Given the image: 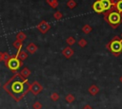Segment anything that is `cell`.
Listing matches in <instances>:
<instances>
[{"instance_id":"cell-1","label":"cell","mask_w":122,"mask_h":109,"mask_svg":"<svg viewBox=\"0 0 122 109\" xmlns=\"http://www.w3.org/2000/svg\"><path fill=\"white\" fill-rule=\"evenodd\" d=\"M30 86L27 79H24L20 74H15L5 84L4 88L15 100H20L30 91Z\"/></svg>"},{"instance_id":"cell-2","label":"cell","mask_w":122,"mask_h":109,"mask_svg":"<svg viewBox=\"0 0 122 109\" xmlns=\"http://www.w3.org/2000/svg\"><path fill=\"white\" fill-rule=\"evenodd\" d=\"M108 48L112 52L113 55L118 56L122 52V39L114 38L108 45Z\"/></svg>"},{"instance_id":"cell-3","label":"cell","mask_w":122,"mask_h":109,"mask_svg":"<svg viewBox=\"0 0 122 109\" xmlns=\"http://www.w3.org/2000/svg\"><path fill=\"white\" fill-rule=\"evenodd\" d=\"M106 19L108 21V23L110 25H112V27H116L117 25H119L122 21V17L120 12L118 11H112L110 13H108V15L106 16Z\"/></svg>"},{"instance_id":"cell-4","label":"cell","mask_w":122,"mask_h":109,"mask_svg":"<svg viewBox=\"0 0 122 109\" xmlns=\"http://www.w3.org/2000/svg\"><path fill=\"white\" fill-rule=\"evenodd\" d=\"M21 62H22V61L19 60V58H18V56H17V54H16L14 57H10V58L8 60V62L5 63V64H6V65L9 67V69H10L11 71H16V70H18L19 67L22 65V63H21Z\"/></svg>"},{"instance_id":"cell-5","label":"cell","mask_w":122,"mask_h":109,"mask_svg":"<svg viewBox=\"0 0 122 109\" xmlns=\"http://www.w3.org/2000/svg\"><path fill=\"white\" fill-rule=\"evenodd\" d=\"M42 90H43V87H42V85H41L37 81H34L32 83H30V91L33 95H38Z\"/></svg>"},{"instance_id":"cell-6","label":"cell","mask_w":122,"mask_h":109,"mask_svg":"<svg viewBox=\"0 0 122 109\" xmlns=\"http://www.w3.org/2000/svg\"><path fill=\"white\" fill-rule=\"evenodd\" d=\"M92 9H93V10L95 12H98V13H102V12L105 11L104 9H103V7H102V5H101V3H100V0H97V1H95L93 3Z\"/></svg>"},{"instance_id":"cell-7","label":"cell","mask_w":122,"mask_h":109,"mask_svg":"<svg viewBox=\"0 0 122 109\" xmlns=\"http://www.w3.org/2000/svg\"><path fill=\"white\" fill-rule=\"evenodd\" d=\"M37 27H38V29H39L42 33H45V32H47V31L50 29V25H49L47 22L42 21V22L37 26Z\"/></svg>"},{"instance_id":"cell-8","label":"cell","mask_w":122,"mask_h":109,"mask_svg":"<svg viewBox=\"0 0 122 109\" xmlns=\"http://www.w3.org/2000/svg\"><path fill=\"white\" fill-rule=\"evenodd\" d=\"M100 3L104 9V10H108L112 8V2L111 0H100Z\"/></svg>"},{"instance_id":"cell-9","label":"cell","mask_w":122,"mask_h":109,"mask_svg":"<svg viewBox=\"0 0 122 109\" xmlns=\"http://www.w3.org/2000/svg\"><path fill=\"white\" fill-rule=\"evenodd\" d=\"M17 56H18V58H19V60L20 61H25V60H27V58H28V54H27V52L26 51H23V50H21V49H18V51H17Z\"/></svg>"},{"instance_id":"cell-10","label":"cell","mask_w":122,"mask_h":109,"mask_svg":"<svg viewBox=\"0 0 122 109\" xmlns=\"http://www.w3.org/2000/svg\"><path fill=\"white\" fill-rule=\"evenodd\" d=\"M98 92H99V87H98L97 85L92 84V85H91V86L89 87V93H90L91 95L95 96L96 94H98Z\"/></svg>"},{"instance_id":"cell-11","label":"cell","mask_w":122,"mask_h":109,"mask_svg":"<svg viewBox=\"0 0 122 109\" xmlns=\"http://www.w3.org/2000/svg\"><path fill=\"white\" fill-rule=\"evenodd\" d=\"M72 54H73V50L71 48V47H66V48H64L63 49V55L66 57V58H71V56H72Z\"/></svg>"},{"instance_id":"cell-12","label":"cell","mask_w":122,"mask_h":109,"mask_svg":"<svg viewBox=\"0 0 122 109\" xmlns=\"http://www.w3.org/2000/svg\"><path fill=\"white\" fill-rule=\"evenodd\" d=\"M24 79H28V77L30 75V70L28 68V67H24L21 71H20V73H19Z\"/></svg>"},{"instance_id":"cell-13","label":"cell","mask_w":122,"mask_h":109,"mask_svg":"<svg viewBox=\"0 0 122 109\" xmlns=\"http://www.w3.org/2000/svg\"><path fill=\"white\" fill-rule=\"evenodd\" d=\"M27 50H28L30 53L33 54V53H35V52H36V50H37V46H36V45H34V44L30 43V44L27 46Z\"/></svg>"},{"instance_id":"cell-14","label":"cell","mask_w":122,"mask_h":109,"mask_svg":"<svg viewBox=\"0 0 122 109\" xmlns=\"http://www.w3.org/2000/svg\"><path fill=\"white\" fill-rule=\"evenodd\" d=\"M65 100H66V101H67L68 103H71V102H73V101H74L75 98H74V96H73L72 94H68V95L66 96Z\"/></svg>"},{"instance_id":"cell-15","label":"cell","mask_w":122,"mask_h":109,"mask_svg":"<svg viewBox=\"0 0 122 109\" xmlns=\"http://www.w3.org/2000/svg\"><path fill=\"white\" fill-rule=\"evenodd\" d=\"M59 98H60V96H59V94L56 93V92H53V93L51 94V100H53V101L58 100Z\"/></svg>"},{"instance_id":"cell-16","label":"cell","mask_w":122,"mask_h":109,"mask_svg":"<svg viewBox=\"0 0 122 109\" xmlns=\"http://www.w3.org/2000/svg\"><path fill=\"white\" fill-rule=\"evenodd\" d=\"M115 8L118 10V12L122 13V0H119L116 4H115Z\"/></svg>"},{"instance_id":"cell-17","label":"cell","mask_w":122,"mask_h":109,"mask_svg":"<svg viewBox=\"0 0 122 109\" xmlns=\"http://www.w3.org/2000/svg\"><path fill=\"white\" fill-rule=\"evenodd\" d=\"M32 108H33V109H41V108H42V104H41L39 101H35V102H33V104H32Z\"/></svg>"},{"instance_id":"cell-18","label":"cell","mask_w":122,"mask_h":109,"mask_svg":"<svg viewBox=\"0 0 122 109\" xmlns=\"http://www.w3.org/2000/svg\"><path fill=\"white\" fill-rule=\"evenodd\" d=\"M13 45H14L17 49H21V48H22V43H21V41H19V40H17L16 42H14V43H13Z\"/></svg>"},{"instance_id":"cell-19","label":"cell","mask_w":122,"mask_h":109,"mask_svg":"<svg viewBox=\"0 0 122 109\" xmlns=\"http://www.w3.org/2000/svg\"><path fill=\"white\" fill-rule=\"evenodd\" d=\"M83 31L85 32V33H90L91 31H92V27H90V26H88V25H86V26H84L83 27Z\"/></svg>"},{"instance_id":"cell-20","label":"cell","mask_w":122,"mask_h":109,"mask_svg":"<svg viewBox=\"0 0 122 109\" xmlns=\"http://www.w3.org/2000/svg\"><path fill=\"white\" fill-rule=\"evenodd\" d=\"M25 38H26V36H25V34H24V33L20 32V33H18V34H17V40H19V41H23Z\"/></svg>"},{"instance_id":"cell-21","label":"cell","mask_w":122,"mask_h":109,"mask_svg":"<svg viewBox=\"0 0 122 109\" xmlns=\"http://www.w3.org/2000/svg\"><path fill=\"white\" fill-rule=\"evenodd\" d=\"M48 3L51 4L52 8H56V6H57V2H56V0H48Z\"/></svg>"},{"instance_id":"cell-22","label":"cell","mask_w":122,"mask_h":109,"mask_svg":"<svg viewBox=\"0 0 122 109\" xmlns=\"http://www.w3.org/2000/svg\"><path fill=\"white\" fill-rule=\"evenodd\" d=\"M67 43H68L69 45H73V44L75 43V40H74V38H72V37H70V38H68V40H67Z\"/></svg>"},{"instance_id":"cell-23","label":"cell","mask_w":122,"mask_h":109,"mask_svg":"<svg viewBox=\"0 0 122 109\" xmlns=\"http://www.w3.org/2000/svg\"><path fill=\"white\" fill-rule=\"evenodd\" d=\"M78 45H79L80 46H82V47H84V46H85V45H87V42H86L85 40H83V39H82V40H80V41L78 42Z\"/></svg>"},{"instance_id":"cell-24","label":"cell","mask_w":122,"mask_h":109,"mask_svg":"<svg viewBox=\"0 0 122 109\" xmlns=\"http://www.w3.org/2000/svg\"><path fill=\"white\" fill-rule=\"evenodd\" d=\"M68 6H69V8L72 9V8H74V7H75V3H74L72 0H71V1H69V3H68Z\"/></svg>"},{"instance_id":"cell-25","label":"cell","mask_w":122,"mask_h":109,"mask_svg":"<svg viewBox=\"0 0 122 109\" xmlns=\"http://www.w3.org/2000/svg\"><path fill=\"white\" fill-rule=\"evenodd\" d=\"M10 58V55H9L8 53H5V52H4V62H5V63H7V62H8V60H9Z\"/></svg>"},{"instance_id":"cell-26","label":"cell","mask_w":122,"mask_h":109,"mask_svg":"<svg viewBox=\"0 0 122 109\" xmlns=\"http://www.w3.org/2000/svg\"><path fill=\"white\" fill-rule=\"evenodd\" d=\"M54 17H55V19H61L62 14H61L60 12H55V13H54Z\"/></svg>"},{"instance_id":"cell-27","label":"cell","mask_w":122,"mask_h":109,"mask_svg":"<svg viewBox=\"0 0 122 109\" xmlns=\"http://www.w3.org/2000/svg\"><path fill=\"white\" fill-rule=\"evenodd\" d=\"M83 109H92V107L90 104H86V105H84Z\"/></svg>"},{"instance_id":"cell-28","label":"cell","mask_w":122,"mask_h":109,"mask_svg":"<svg viewBox=\"0 0 122 109\" xmlns=\"http://www.w3.org/2000/svg\"><path fill=\"white\" fill-rule=\"evenodd\" d=\"M4 61V53L3 52H0V62Z\"/></svg>"},{"instance_id":"cell-29","label":"cell","mask_w":122,"mask_h":109,"mask_svg":"<svg viewBox=\"0 0 122 109\" xmlns=\"http://www.w3.org/2000/svg\"><path fill=\"white\" fill-rule=\"evenodd\" d=\"M119 80H120V82H122V76H121V77H120V79H119Z\"/></svg>"}]
</instances>
